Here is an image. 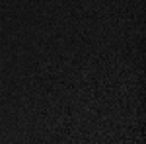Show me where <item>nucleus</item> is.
Here are the masks:
<instances>
[]
</instances>
